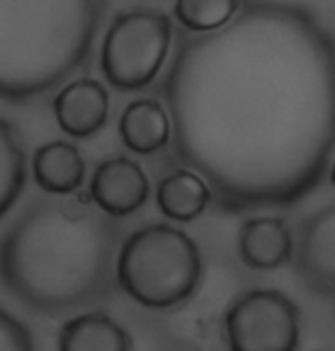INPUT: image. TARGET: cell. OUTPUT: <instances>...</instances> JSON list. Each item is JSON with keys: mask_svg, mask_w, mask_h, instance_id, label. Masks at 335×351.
<instances>
[{"mask_svg": "<svg viewBox=\"0 0 335 351\" xmlns=\"http://www.w3.org/2000/svg\"><path fill=\"white\" fill-rule=\"evenodd\" d=\"M173 145L225 211L290 207L335 147V42L299 5L246 3L179 44L163 81Z\"/></svg>", "mask_w": 335, "mask_h": 351, "instance_id": "cell-1", "label": "cell"}, {"mask_svg": "<svg viewBox=\"0 0 335 351\" xmlns=\"http://www.w3.org/2000/svg\"><path fill=\"white\" fill-rule=\"evenodd\" d=\"M117 237L115 223L85 202L35 200L3 237V282L35 313L83 308L110 289Z\"/></svg>", "mask_w": 335, "mask_h": 351, "instance_id": "cell-2", "label": "cell"}, {"mask_svg": "<svg viewBox=\"0 0 335 351\" xmlns=\"http://www.w3.org/2000/svg\"><path fill=\"white\" fill-rule=\"evenodd\" d=\"M97 0H0V95L39 97L78 69L95 44Z\"/></svg>", "mask_w": 335, "mask_h": 351, "instance_id": "cell-3", "label": "cell"}, {"mask_svg": "<svg viewBox=\"0 0 335 351\" xmlns=\"http://www.w3.org/2000/svg\"><path fill=\"white\" fill-rule=\"evenodd\" d=\"M115 276L145 308H173L195 291L202 276L198 243L166 223L147 225L122 243Z\"/></svg>", "mask_w": 335, "mask_h": 351, "instance_id": "cell-4", "label": "cell"}, {"mask_svg": "<svg viewBox=\"0 0 335 351\" xmlns=\"http://www.w3.org/2000/svg\"><path fill=\"white\" fill-rule=\"evenodd\" d=\"M173 25L159 10L138 8L115 14L101 46V69L120 90H142L159 74Z\"/></svg>", "mask_w": 335, "mask_h": 351, "instance_id": "cell-5", "label": "cell"}, {"mask_svg": "<svg viewBox=\"0 0 335 351\" xmlns=\"http://www.w3.org/2000/svg\"><path fill=\"white\" fill-rule=\"evenodd\" d=\"M229 351H297L299 308L278 289H251L225 313Z\"/></svg>", "mask_w": 335, "mask_h": 351, "instance_id": "cell-6", "label": "cell"}, {"mask_svg": "<svg viewBox=\"0 0 335 351\" xmlns=\"http://www.w3.org/2000/svg\"><path fill=\"white\" fill-rule=\"evenodd\" d=\"M301 280L319 296H335V204L303 223L294 255Z\"/></svg>", "mask_w": 335, "mask_h": 351, "instance_id": "cell-7", "label": "cell"}, {"mask_svg": "<svg viewBox=\"0 0 335 351\" xmlns=\"http://www.w3.org/2000/svg\"><path fill=\"white\" fill-rule=\"evenodd\" d=\"M90 197L108 216L122 218L134 214L149 197L145 170L127 156L106 158L92 175Z\"/></svg>", "mask_w": 335, "mask_h": 351, "instance_id": "cell-8", "label": "cell"}, {"mask_svg": "<svg viewBox=\"0 0 335 351\" xmlns=\"http://www.w3.org/2000/svg\"><path fill=\"white\" fill-rule=\"evenodd\" d=\"M108 92L95 78H78L58 92L53 101L55 122L64 134L90 138L108 120Z\"/></svg>", "mask_w": 335, "mask_h": 351, "instance_id": "cell-9", "label": "cell"}, {"mask_svg": "<svg viewBox=\"0 0 335 351\" xmlns=\"http://www.w3.org/2000/svg\"><path fill=\"white\" fill-rule=\"evenodd\" d=\"M239 260L253 271H273L292 260L294 239L282 218L262 216L241 225L236 234Z\"/></svg>", "mask_w": 335, "mask_h": 351, "instance_id": "cell-10", "label": "cell"}, {"mask_svg": "<svg viewBox=\"0 0 335 351\" xmlns=\"http://www.w3.org/2000/svg\"><path fill=\"white\" fill-rule=\"evenodd\" d=\"M120 136L136 154H154L166 147L173 136L170 112L154 99H136L120 117Z\"/></svg>", "mask_w": 335, "mask_h": 351, "instance_id": "cell-11", "label": "cell"}, {"mask_svg": "<svg viewBox=\"0 0 335 351\" xmlns=\"http://www.w3.org/2000/svg\"><path fill=\"white\" fill-rule=\"evenodd\" d=\"M32 177H35L37 186L46 193H74L85 180V163L81 152L64 141L42 145L32 156Z\"/></svg>", "mask_w": 335, "mask_h": 351, "instance_id": "cell-12", "label": "cell"}, {"mask_svg": "<svg viewBox=\"0 0 335 351\" xmlns=\"http://www.w3.org/2000/svg\"><path fill=\"white\" fill-rule=\"evenodd\" d=\"M58 351H131V337L108 315L83 313L60 328Z\"/></svg>", "mask_w": 335, "mask_h": 351, "instance_id": "cell-13", "label": "cell"}, {"mask_svg": "<svg viewBox=\"0 0 335 351\" xmlns=\"http://www.w3.org/2000/svg\"><path fill=\"white\" fill-rule=\"evenodd\" d=\"M212 189L193 170H175L163 177L156 189V202L161 214L170 221H195L212 202Z\"/></svg>", "mask_w": 335, "mask_h": 351, "instance_id": "cell-14", "label": "cell"}, {"mask_svg": "<svg viewBox=\"0 0 335 351\" xmlns=\"http://www.w3.org/2000/svg\"><path fill=\"white\" fill-rule=\"evenodd\" d=\"M25 186L21 138L8 120H0V214H8Z\"/></svg>", "mask_w": 335, "mask_h": 351, "instance_id": "cell-15", "label": "cell"}, {"mask_svg": "<svg viewBox=\"0 0 335 351\" xmlns=\"http://www.w3.org/2000/svg\"><path fill=\"white\" fill-rule=\"evenodd\" d=\"M241 5L234 0H179L175 3V16L184 28L207 35L232 21Z\"/></svg>", "mask_w": 335, "mask_h": 351, "instance_id": "cell-16", "label": "cell"}, {"mask_svg": "<svg viewBox=\"0 0 335 351\" xmlns=\"http://www.w3.org/2000/svg\"><path fill=\"white\" fill-rule=\"evenodd\" d=\"M0 351H35L30 330L8 310L0 313Z\"/></svg>", "mask_w": 335, "mask_h": 351, "instance_id": "cell-17", "label": "cell"}, {"mask_svg": "<svg viewBox=\"0 0 335 351\" xmlns=\"http://www.w3.org/2000/svg\"><path fill=\"white\" fill-rule=\"evenodd\" d=\"M331 182H333V186H335V161H333V168H331Z\"/></svg>", "mask_w": 335, "mask_h": 351, "instance_id": "cell-18", "label": "cell"}, {"mask_svg": "<svg viewBox=\"0 0 335 351\" xmlns=\"http://www.w3.org/2000/svg\"><path fill=\"white\" fill-rule=\"evenodd\" d=\"M333 319H335V308H333Z\"/></svg>", "mask_w": 335, "mask_h": 351, "instance_id": "cell-19", "label": "cell"}]
</instances>
